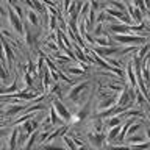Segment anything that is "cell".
<instances>
[{"label":"cell","mask_w":150,"mask_h":150,"mask_svg":"<svg viewBox=\"0 0 150 150\" xmlns=\"http://www.w3.org/2000/svg\"><path fill=\"white\" fill-rule=\"evenodd\" d=\"M141 75H142V80L145 81V84L150 83V70L147 67H141Z\"/></svg>","instance_id":"f546056e"},{"label":"cell","mask_w":150,"mask_h":150,"mask_svg":"<svg viewBox=\"0 0 150 150\" xmlns=\"http://www.w3.org/2000/svg\"><path fill=\"white\" fill-rule=\"evenodd\" d=\"M94 36H100V35H105V31H103V23H97L96 27H94Z\"/></svg>","instance_id":"1f68e13d"},{"label":"cell","mask_w":150,"mask_h":150,"mask_svg":"<svg viewBox=\"0 0 150 150\" xmlns=\"http://www.w3.org/2000/svg\"><path fill=\"white\" fill-rule=\"evenodd\" d=\"M122 128V125H116V127H110L108 128V133H106V141L108 142H112L114 144L116 142V139H117V136H119V131Z\"/></svg>","instance_id":"30bf717a"},{"label":"cell","mask_w":150,"mask_h":150,"mask_svg":"<svg viewBox=\"0 0 150 150\" xmlns=\"http://www.w3.org/2000/svg\"><path fill=\"white\" fill-rule=\"evenodd\" d=\"M120 2H124V3H127V0H120Z\"/></svg>","instance_id":"ab89813d"},{"label":"cell","mask_w":150,"mask_h":150,"mask_svg":"<svg viewBox=\"0 0 150 150\" xmlns=\"http://www.w3.org/2000/svg\"><path fill=\"white\" fill-rule=\"evenodd\" d=\"M67 72H69V74H72V75H83L84 72H86V69L81 67V66H80V67H69V69H67Z\"/></svg>","instance_id":"83f0119b"},{"label":"cell","mask_w":150,"mask_h":150,"mask_svg":"<svg viewBox=\"0 0 150 150\" xmlns=\"http://www.w3.org/2000/svg\"><path fill=\"white\" fill-rule=\"evenodd\" d=\"M145 139H149V141H150V128L145 130Z\"/></svg>","instance_id":"74e56055"},{"label":"cell","mask_w":150,"mask_h":150,"mask_svg":"<svg viewBox=\"0 0 150 150\" xmlns=\"http://www.w3.org/2000/svg\"><path fill=\"white\" fill-rule=\"evenodd\" d=\"M141 130V124L139 122H131L130 124V127L127 128V133H125V138H128V136H131V134H134V133H138V131Z\"/></svg>","instance_id":"44dd1931"},{"label":"cell","mask_w":150,"mask_h":150,"mask_svg":"<svg viewBox=\"0 0 150 150\" xmlns=\"http://www.w3.org/2000/svg\"><path fill=\"white\" fill-rule=\"evenodd\" d=\"M8 70L3 67L2 64H0V81H3V83H6V80H8Z\"/></svg>","instance_id":"4dcf8cb0"},{"label":"cell","mask_w":150,"mask_h":150,"mask_svg":"<svg viewBox=\"0 0 150 150\" xmlns=\"http://www.w3.org/2000/svg\"><path fill=\"white\" fill-rule=\"evenodd\" d=\"M27 21L30 22V25H33V27L39 25V17H38V13L35 9H28L27 11Z\"/></svg>","instance_id":"ac0fdd59"},{"label":"cell","mask_w":150,"mask_h":150,"mask_svg":"<svg viewBox=\"0 0 150 150\" xmlns=\"http://www.w3.org/2000/svg\"><path fill=\"white\" fill-rule=\"evenodd\" d=\"M103 134L102 133H97V131H94V133H89V141H91V144L94 147H100L103 145Z\"/></svg>","instance_id":"9a60e30c"},{"label":"cell","mask_w":150,"mask_h":150,"mask_svg":"<svg viewBox=\"0 0 150 150\" xmlns=\"http://www.w3.org/2000/svg\"><path fill=\"white\" fill-rule=\"evenodd\" d=\"M147 69H149V70H150V64H149V66H147Z\"/></svg>","instance_id":"60d3db41"},{"label":"cell","mask_w":150,"mask_h":150,"mask_svg":"<svg viewBox=\"0 0 150 150\" xmlns=\"http://www.w3.org/2000/svg\"><path fill=\"white\" fill-rule=\"evenodd\" d=\"M86 88H89V83L88 81H81V83L75 84L74 88H70V91L67 92L66 98H67V100H77V98L80 97V94H81Z\"/></svg>","instance_id":"5b68a950"},{"label":"cell","mask_w":150,"mask_h":150,"mask_svg":"<svg viewBox=\"0 0 150 150\" xmlns=\"http://www.w3.org/2000/svg\"><path fill=\"white\" fill-rule=\"evenodd\" d=\"M58 22H59L58 14H52V13H49V30H50V33L56 30V25H58Z\"/></svg>","instance_id":"ffe728a7"},{"label":"cell","mask_w":150,"mask_h":150,"mask_svg":"<svg viewBox=\"0 0 150 150\" xmlns=\"http://www.w3.org/2000/svg\"><path fill=\"white\" fill-rule=\"evenodd\" d=\"M17 138H19V127H14V128L9 131V138H8V147L9 149L17 147Z\"/></svg>","instance_id":"4fadbf2b"},{"label":"cell","mask_w":150,"mask_h":150,"mask_svg":"<svg viewBox=\"0 0 150 150\" xmlns=\"http://www.w3.org/2000/svg\"><path fill=\"white\" fill-rule=\"evenodd\" d=\"M33 116H35V112H27L25 116H22V117H19V119H16V120H14V125H21V124H23L25 120L31 119Z\"/></svg>","instance_id":"4316f807"},{"label":"cell","mask_w":150,"mask_h":150,"mask_svg":"<svg viewBox=\"0 0 150 150\" xmlns=\"http://www.w3.org/2000/svg\"><path fill=\"white\" fill-rule=\"evenodd\" d=\"M49 119H50V124L52 125H58L59 122H63V119H61V117L58 116V112L55 111V108L53 106H50V110H49Z\"/></svg>","instance_id":"d6986e66"},{"label":"cell","mask_w":150,"mask_h":150,"mask_svg":"<svg viewBox=\"0 0 150 150\" xmlns=\"http://www.w3.org/2000/svg\"><path fill=\"white\" fill-rule=\"evenodd\" d=\"M96 39V44L94 45H100V47H105V45H111V41H110V38L108 36H96L94 38Z\"/></svg>","instance_id":"7402d4cb"},{"label":"cell","mask_w":150,"mask_h":150,"mask_svg":"<svg viewBox=\"0 0 150 150\" xmlns=\"http://www.w3.org/2000/svg\"><path fill=\"white\" fill-rule=\"evenodd\" d=\"M8 131H9L8 128H0V139H3L5 136L8 134Z\"/></svg>","instance_id":"d590c367"},{"label":"cell","mask_w":150,"mask_h":150,"mask_svg":"<svg viewBox=\"0 0 150 150\" xmlns=\"http://www.w3.org/2000/svg\"><path fill=\"white\" fill-rule=\"evenodd\" d=\"M105 61H106L108 64L114 66V67H120V61H119V59H116V58H108V56H106Z\"/></svg>","instance_id":"836d02e7"},{"label":"cell","mask_w":150,"mask_h":150,"mask_svg":"<svg viewBox=\"0 0 150 150\" xmlns=\"http://www.w3.org/2000/svg\"><path fill=\"white\" fill-rule=\"evenodd\" d=\"M110 31L112 33V35L130 33V25H125V23H111V25H110Z\"/></svg>","instance_id":"9c48e42d"},{"label":"cell","mask_w":150,"mask_h":150,"mask_svg":"<svg viewBox=\"0 0 150 150\" xmlns=\"http://www.w3.org/2000/svg\"><path fill=\"white\" fill-rule=\"evenodd\" d=\"M38 138H39V128H36L35 131H31L30 134H28V138H27V141H25V144L22 145L23 149H31L33 145H35V142L38 141Z\"/></svg>","instance_id":"8fae6325"},{"label":"cell","mask_w":150,"mask_h":150,"mask_svg":"<svg viewBox=\"0 0 150 150\" xmlns=\"http://www.w3.org/2000/svg\"><path fill=\"white\" fill-rule=\"evenodd\" d=\"M149 52H150V42L145 41L144 44H141V45L138 47V53H136V56H138V58L142 61V58H145V56H147Z\"/></svg>","instance_id":"e0dca14e"},{"label":"cell","mask_w":150,"mask_h":150,"mask_svg":"<svg viewBox=\"0 0 150 150\" xmlns=\"http://www.w3.org/2000/svg\"><path fill=\"white\" fill-rule=\"evenodd\" d=\"M125 74H127V80L130 83V88H136V75H134V69H133V64L131 63L127 64Z\"/></svg>","instance_id":"7c38bea8"},{"label":"cell","mask_w":150,"mask_h":150,"mask_svg":"<svg viewBox=\"0 0 150 150\" xmlns=\"http://www.w3.org/2000/svg\"><path fill=\"white\" fill-rule=\"evenodd\" d=\"M8 22H9L11 28L17 33V35H21V36L23 35V23H22V19L13 11V8H11V6L8 8Z\"/></svg>","instance_id":"7a4b0ae2"},{"label":"cell","mask_w":150,"mask_h":150,"mask_svg":"<svg viewBox=\"0 0 150 150\" xmlns=\"http://www.w3.org/2000/svg\"><path fill=\"white\" fill-rule=\"evenodd\" d=\"M55 108V111L58 112V116L63 119V122H70V117H72V112H69V110L63 105V102L59 100H53V105H52Z\"/></svg>","instance_id":"277c9868"},{"label":"cell","mask_w":150,"mask_h":150,"mask_svg":"<svg viewBox=\"0 0 150 150\" xmlns=\"http://www.w3.org/2000/svg\"><path fill=\"white\" fill-rule=\"evenodd\" d=\"M25 108H27V103H21V105H11V106H8L6 108V116H17L21 111H25Z\"/></svg>","instance_id":"5bb4252c"},{"label":"cell","mask_w":150,"mask_h":150,"mask_svg":"<svg viewBox=\"0 0 150 150\" xmlns=\"http://www.w3.org/2000/svg\"><path fill=\"white\" fill-rule=\"evenodd\" d=\"M127 13H128V16L131 17V21L133 22H142V11L138 8V6H134L133 3H128L127 2Z\"/></svg>","instance_id":"52a82bcc"},{"label":"cell","mask_w":150,"mask_h":150,"mask_svg":"<svg viewBox=\"0 0 150 150\" xmlns=\"http://www.w3.org/2000/svg\"><path fill=\"white\" fill-rule=\"evenodd\" d=\"M144 5L147 8V11H150V0H144Z\"/></svg>","instance_id":"8d00e7d4"},{"label":"cell","mask_w":150,"mask_h":150,"mask_svg":"<svg viewBox=\"0 0 150 150\" xmlns=\"http://www.w3.org/2000/svg\"><path fill=\"white\" fill-rule=\"evenodd\" d=\"M3 53H5V59H6V66L9 70L11 69V63L14 61V52H13V47L5 41V38H3Z\"/></svg>","instance_id":"ba28073f"},{"label":"cell","mask_w":150,"mask_h":150,"mask_svg":"<svg viewBox=\"0 0 150 150\" xmlns=\"http://www.w3.org/2000/svg\"><path fill=\"white\" fill-rule=\"evenodd\" d=\"M0 14H3V8H2V5H0Z\"/></svg>","instance_id":"f35d334b"},{"label":"cell","mask_w":150,"mask_h":150,"mask_svg":"<svg viewBox=\"0 0 150 150\" xmlns=\"http://www.w3.org/2000/svg\"><path fill=\"white\" fill-rule=\"evenodd\" d=\"M45 110V105L42 103H36V105H31V106H27L25 111L27 112H35V111H44Z\"/></svg>","instance_id":"d4e9b609"},{"label":"cell","mask_w":150,"mask_h":150,"mask_svg":"<svg viewBox=\"0 0 150 150\" xmlns=\"http://www.w3.org/2000/svg\"><path fill=\"white\" fill-rule=\"evenodd\" d=\"M108 5H110L111 8L120 9V11H125V8H127V3L119 2V0H108Z\"/></svg>","instance_id":"603a6c76"},{"label":"cell","mask_w":150,"mask_h":150,"mask_svg":"<svg viewBox=\"0 0 150 150\" xmlns=\"http://www.w3.org/2000/svg\"><path fill=\"white\" fill-rule=\"evenodd\" d=\"M110 14H106L105 11H100L98 13V16L96 17V22H98V23H103V22H106V21H110Z\"/></svg>","instance_id":"484cf974"},{"label":"cell","mask_w":150,"mask_h":150,"mask_svg":"<svg viewBox=\"0 0 150 150\" xmlns=\"http://www.w3.org/2000/svg\"><path fill=\"white\" fill-rule=\"evenodd\" d=\"M70 3H72V0H63V11H64V13H67Z\"/></svg>","instance_id":"e575fe53"},{"label":"cell","mask_w":150,"mask_h":150,"mask_svg":"<svg viewBox=\"0 0 150 150\" xmlns=\"http://www.w3.org/2000/svg\"><path fill=\"white\" fill-rule=\"evenodd\" d=\"M61 139H63V142H64V145H66V147H67V149H70V150H77V147H75V144H74V139L72 138H70V136H66V134H63V136H61Z\"/></svg>","instance_id":"cb8c5ba5"},{"label":"cell","mask_w":150,"mask_h":150,"mask_svg":"<svg viewBox=\"0 0 150 150\" xmlns=\"http://www.w3.org/2000/svg\"><path fill=\"white\" fill-rule=\"evenodd\" d=\"M105 120V125L110 128V127H116V125H120L122 120H124V117H122L120 114H116V116H111V117H106Z\"/></svg>","instance_id":"2e32d148"},{"label":"cell","mask_w":150,"mask_h":150,"mask_svg":"<svg viewBox=\"0 0 150 150\" xmlns=\"http://www.w3.org/2000/svg\"><path fill=\"white\" fill-rule=\"evenodd\" d=\"M131 3H133L134 6H138V8H139L142 13H145V11H147V8H145V5H144V0H133Z\"/></svg>","instance_id":"d6a6232c"},{"label":"cell","mask_w":150,"mask_h":150,"mask_svg":"<svg viewBox=\"0 0 150 150\" xmlns=\"http://www.w3.org/2000/svg\"><path fill=\"white\" fill-rule=\"evenodd\" d=\"M9 6L13 8V11L16 13V14H17V16L21 17V19L23 17V9H22V6H21L19 3H13V5H9Z\"/></svg>","instance_id":"f1b7e54d"},{"label":"cell","mask_w":150,"mask_h":150,"mask_svg":"<svg viewBox=\"0 0 150 150\" xmlns=\"http://www.w3.org/2000/svg\"><path fill=\"white\" fill-rule=\"evenodd\" d=\"M114 41L117 44H124V45H136L139 47L141 44L145 42V38L147 36H141V35H130V33H122V35H114Z\"/></svg>","instance_id":"6da1fadb"},{"label":"cell","mask_w":150,"mask_h":150,"mask_svg":"<svg viewBox=\"0 0 150 150\" xmlns=\"http://www.w3.org/2000/svg\"><path fill=\"white\" fill-rule=\"evenodd\" d=\"M100 97H103V100L98 103V111H103V110H108V108H111L112 105H116V97L111 96V94H106V92H102Z\"/></svg>","instance_id":"8992f818"},{"label":"cell","mask_w":150,"mask_h":150,"mask_svg":"<svg viewBox=\"0 0 150 150\" xmlns=\"http://www.w3.org/2000/svg\"><path fill=\"white\" fill-rule=\"evenodd\" d=\"M96 52L97 55L103 56V58H106V56H111V55H117V53H124V49H117V47H112V45H105V47H100V45H96L92 49Z\"/></svg>","instance_id":"3957f363"}]
</instances>
